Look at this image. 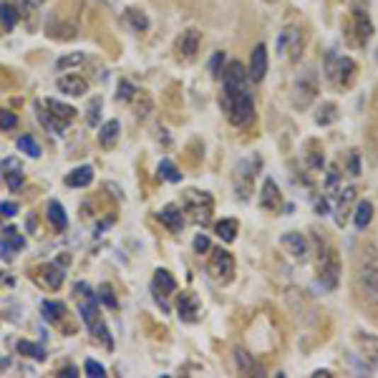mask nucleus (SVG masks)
I'll return each instance as SVG.
<instances>
[{"instance_id":"obj_1","label":"nucleus","mask_w":378,"mask_h":378,"mask_svg":"<svg viewBox=\"0 0 378 378\" xmlns=\"http://www.w3.org/2000/svg\"><path fill=\"white\" fill-rule=\"evenodd\" d=\"M247 71L240 61H229L222 71V93H219V106L232 126L242 129L255 121V101L247 91Z\"/></svg>"},{"instance_id":"obj_2","label":"nucleus","mask_w":378,"mask_h":378,"mask_svg":"<svg viewBox=\"0 0 378 378\" xmlns=\"http://www.w3.org/2000/svg\"><path fill=\"white\" fill-rule=\"evenodd\" d=\"M74 295L79 298V315H81V321H84V326L91 331V336L98 343H103L106 348H114L109 328H106V323H103L101 315H98V295H93V290L86 282H76Z\"/></svg>"},{"instance_id":"obj_3","label":"nucleus","mask_w":378,"mask_h":378,"mask_svg":"<svg viewBox=\"0 0 378 378\" xmlns=\"http://www.w3.org/2000/svg\"><path fill=\"white\" fill-rule=\"evenodd\" d=\"M323 71H326V79L331 81L336 88H350L355 81V74H358V66H355V61L350 56L328 51Z\"/></svg>"},{"instance_id":"obj_4","label":"nucleus","mask_w":378,"mask_h":378,"mask_svg":"<svg viewBox=\"0 0 378 378\" xmlns=\"http://www.w3.org/2000/svg\"><path fill=\"white\" fill-rule=\"evenodd\" d=\"M318 84H321V81H318L315 69L305 66V69L295 76V81H292V106H295V109H308L310 103L315 101V96H318Z\"/></svg>"},{"instance_id":"obj_5","label":"nucleus","mask_w":378,"mask_h":378,"mask_svg":"<svg viewBox=\"0 0 378 378\" xmlns=\"http://www.w3.org/2000/svg\"><path fill=\"white\" fill-rule=\"evenodd\" d=\"M373 35V21L368 16L366 8H358L355 6L348 16V23H345V38H348L350 46L355 48H363L371 40Z\"/></svg>"},{"instance_id":"obj_6","label":"nucleus","mask_w":378,"mask_h":378,"mask_svg":"<svg viewBox=\"0 0 378 378\" xmlns=\"http://www.w3.org/2000/svg\"><path fill=\"white\" fill-rule=\"evenodd\" d=\"M212 197L207 195V192H197V189H189L187 195L182 200V212L192 217V222L197 224H207L212 219Z\"/></svg>"},{"instance_id":"obj_7","label":"nucleus","mask_w":378,"mask_h":378,"mask_svg":"<svg viewBox=\"0 0 378 378\" xmlns=\"http://www.w3.org/2000/svg\"><path fill=\"white\" fill-rule=\"evenodd\" d=\"M260 166H263V161H260L258 154L247 156V159L237 161L235 166V189H237V197L240 200H247L252 192V184H255V174L260 172Z\"/></svg>"},{"instance_id":"obj_8","label":"nucleus","mask_w":378,"mask_h":378,"mask_svg":"<svg viewBox=\"0 0 378 378\" xmlns=\"http://www.w3.org/2000/svg\"><path fill=\"white\" fill-rule=\"evenodd\" d=\"M305 51V35L303 30L298 28V25H287V28L280 30V35H277V53H280V58L285 56L287 61H300V56H303Z\"/></svg>"},{"instance_id":"obj_9","label":"nucleus","mask_w":378,"mask_h":378,"mask_svg":"<svg viewBox=\"0 0 378 378\" xmlns=\"http://www.w3.org/2000/svg\"><path fill=\"white\" fill-rule=\"evenodd\" d=\"M340 280V260L336 252H326L321 255V268H318V282L323 290H336Z\"/></svg>"},{"instance_id":"obj_10","label":"nucleus","mask_w":378,"mask_h":378,"mask_svg":"<svg viewBox=\"0 0 378 378\" xmlns=\"http://www.w3.org/2000/svg\"><path fill=\"white\" fill-rule=\"evenodd\" d=\"M210 275L217 282H229L235 277V258H232L227 250H222V247L212 250V258H210Z\"/></svg>"},{"instance_id":"obj_11","label":"nucleus","mask_w":378,"mask_h":378,"mask_svg":"<svg viewBox=\"0 0 378 378\" xmlns=\"http://www.w3.org/2000/svg\"><path fill=\"white\" fill-rule=\"evenodd\" d=\"M174 290H177V280H174L172 273H169V270H156L154 280H151V292H154V300L161 305V310H164V313L169 310L166 298H169Z\"/></svg>"},{"instance_id":"obj_12","label":"nucleus","mask_w":378,"mask_h":378,"mask_svg":"<svg viewBox=\"0 0 378 378\" xmlns=\"http://www.w3.org/2000/svg\"><path fill=\"white\" fill-rule=\"evenodd\" d=\"M33 280L38 282L43 290L56 292V290H61L63 280H66V273H63L58 265L46 263V265H38V268L33 270Z\"/></svg>"},{"instance_id":"obj_13","label":"nucleus","mask_w":378,"mask_h":378,"mask_svg":"<svg viewBox=\"0 0 378 378\" xmlns=\"http://www.w3.org/2000/svg\"><path fill=\"white\" fill-rule=\"evenodd\" d=\"M177 313L182 323H197L202 315V303L192 290H184L177 295Z\"/></svg>"},{"instance_id":"obj_14","label":"nucleus","mask_w":378,"mask_h":378,"mask_svg":"<svg viewBox=\"0 0 378 378\" xmlns=\"http://www.w3.org/2000/svg\"><path fill=\"white\" fill-rule=\"evenodd\" d=\"M260 210H265V212H270V214H277L282 210L280 189H277V184L273 182L270 177L263 182V192H260Z\"/></svg>"},{"instance_id":"obj_15","label":"nucleus","mask_w":378,"mask_h":378,"mask_svg":"<svg viewBox=\"0 0 378 378\" xmlns=\"http://www.w3.org/2000/svg\"><path fill=\"white\" fill-rule=\"evenodd\" d=\"M38 109H43L48 116H53L56 121H61V124L66 126V129H69V124L76 119V114H79V111H76L74 106L56 101V98H46V101H40V103H38Z\"/></svg>"},{"instance_id":"obj_16","label":"nucleus","mask_w":378,"mask_h":378,"mask_svg":"<svg viewBox=\"0 0 378 378\" xmlns=\"http://www.w3.org/2000/svg\"><path fill=\"white\" fill-rule=\"evenodd\" d=\"M280 245L285 247L292 260H298V263L308 260V240H305L303 232H285L280 237Z\"/></svg>"},{"instance_id":"obj_17","label":"nucleus","mask_w":378,"mask_h":378,"mask_svg":"<svg viewBox=\"0 0 378 378\" xmlns=\"http://www.w3.org/2000/svg\"><path fill=\"white\" fill-rule=\"evenodd\" d=\"M268 66H270V58H268V48H265V43H258L255 46V51H252L250 56V69H247V76H250V81H263L265 76H268Z\"/></svg>"},{"instance_id":"obj_18","label":"nucleus","mask_w":378,"mask_h":378,"mask_svg":"<svg viewBox=\"0 0 378 378\" xmlns=\"http://www.w3.org/2000/svg\"><path fill=\"white\" fill-rule=\"evenodd\" d=\"M25 247V237L18 232L16 227H6L3 229V235H0V255L6 260L16 258L18 250H23Z\"/></svg>"},{"instance_id":"obj_19","label":"nucleus","mask_w":378,"mask_h":378,"mask_svg":"<svg viewBox=\"0 0 378 378\" xmlns=\"http://www.w3.org/2000/svg\"><path fill=\"white\" fill-rule=\"evenodd\" d=\"M58 91L66 96H84L88 93V81L79 74H66L58 79Z\"/></svg>"},{"instance_id":"obj_20","label":"nucleus","mask_w":378,"mask_h":378,"mask_svg":"<svg viewBox=\"0 0 378 378\" xmlns=\"http://www.w3.org/2000/svg\"><path fill=\"white\" fill-rule=\"evenodd\" d=\"M358 280H361L366 298L378 305V268L376 265H363L361 273H358Z\"/></svg>"},{"instance_id":"obj_21","label":"nucleus","mask_w":378,"mask_h":378,"mask_svg":"<svg viewBox=\"0 0 378 378\" xmlns=\"http://www.w3.org/2000/svg\"><path fill=\"white\" fill-rule=\"evenodd\" d=\"M0 169H3V179H6L11 192H18V189L23 187V166H21V161L13 159V156L11 159H3Z\"/></svg>"},{"instance_id":"obj_22","label":"nucleus","mask_w":378,"mask_h":378,"mask_svg":"<svg viewBox=\"0 0 378 378\" xmlns=\"http://www.w3.org/2000/svg\"><path fill=\"white\" fill-rule=\"evenodd\" d=\"M200 43H202V33L197 28H187L177 40V51L179 56L184 58H195L197 51H200Z\"/></svg>"},{"instance_id":"obj_23","label":"nucleus","mask_w":378,"mask_h":378,"mask_svg":"<svg viewBox=\"0 0 378 378\" xmlns=\"http://www.w3.org/2000/svg\"><path fill=\"white\" fill-rule=\"evenodd\" d=\"M156 219H159L164 227H169V232H182L184 227V212H182V207L177 205H166L164 210H161L159 214H156Z\"/></svg>"},{"instance_id":"obj_24","label":"nucleus","mask_w":378,"mask_h":378,"mask_svg":"<svg viewBox=\"0 0 378 378\" xmlns=\"http://www.w3.org/2000/svg\"><path fill=\"white\" fill-rule=\"evenodd\" d=\"M235 363H237V371H240L242 376H260V373L265 371L263 363L242 348H235Z\"/></svg>"},{"instance_id":"obj_25","label":"nucleus","mask_w":378,"mask_h":378,"mask_svg":"<svg viewBox=\"0 0 378 378\" xmlns=\"http://www.w3.org/2000/svg\"><path fill=\"white\" fill-rule=\"evenodd\" d=\"M355 343L361 348L363 358L371 361V366H378V338L371 333H355Z\"/></svg>"},{"instance_id":"obj_26","label":"nucleus","mask_w":378,"mask_h":378,"mask_svg":"<svg viewBox=\"0 0 378 378\" xmlns=\"http://www.w3.org/2000/svg\"><path fill=\"white\" fill-rule=\"evenodd\" d=\"M40 310H43V318H46L51 326H61L66 321V305L56 303V300H43L40 303Z\"/></svg>"},{"instance_id":"obj_27","label":"nucleus","mask_w":378,"mask_h":378,"mask_svg":"<svg viewBox=\"0 0 378 378\" xmlns=\"http://www.w3.org/2000/svg\"><path fill=\"white\" fill-rule=\"evenodd\" d=\"M93 182V169L91 166H76L74 172L66 177V187L71 189H84Z\"/></svg>"},{"instance_id":"obj_28","label":"nucleus","mask_w":378,"mask_h":378,"mask_svg":"<svg viewBox=\"0 0 378 378\" xmlns=\"http://www.w3.org/2000/svg\"><path fill=\"white\" fill-rule=\"evenodd\" d=\"M46 214H48V222L53 224V229H56V232H63V229L69 227V217H66V210H63L61 202H56V200L48 202Z\"/></svg>"},{"instance_id":"obj_29","label":"nucleus","mask_w":378,"mask_h":378,"mask_svg":"<svg viewBox=\"0 0 378 378\" xmlns=\"http://www.w3.org/2000/svg\"><path fill=\"white\" fill-rule=\"evenodd\" d=\"M121 134V124L116 119L106 121V124L101 126V132H98V144H101L103 149H111L116 144V139H119Z\"/></svg>"},{"instance_id":"obj_30","label":"nucleus","mask_w":378,"mask_h":378,"mask_svg":"<svg viewBox=\"0 0 378 378\" xmlns=\"http://www.w3.org/2000/svg\"><path fill=\"white\" fill-rule=\"evenodd\" d=\"M21 21V11H18L13 3H0V28L6 30V33H11L13 28H16V23Z\"/></svg>"},{"instance_id":"obj_31","label":"nucleus","mask_w":378,"mask_h":378,"mask_svg":"<svg viewBox=\"0 0 378 378\" xmlns=\"http://www.w3.org/2000/svg\"><path fill=\"white\" fill-rule=\"evenodd\" d=\"M371 219H373V205L368 200L358 202V205H355V210H353L355 229H366L368 224H371Z\"/></svg>"},{"instance_id":"obj_32","label":"nucleus","mask_w":378,"mask_h":378,"mask_svg":"<svg viewBox=\"0 0 378 378\" xmlns=\"http://www.w3.org/2000/svg\"><path fill=\"white\" fill-rule=\"evenodd\" d=\"M214 232H217L219 240L232 242L237 237V232H240V224H237V219H219V222L214 224Z\"/></svg>"},{"instance_id":"obj_33","label":"nucleus","mask_w":378,"mask_h":378,"mask_svg":"<svg viewBox=\"0 0 378 378\" xmlns=\"http://www.w3.org/2000/svg\"><path fill=\"white\" fill-rule=\"evenodd\" d=\"M18 353L28 355L33 361H46V348L38 343H30V340H18Z\"/></svg>"},{"instance_id":"obj_34","label":"nucleus","mask_w":378,"mask_h":378,"mask_svg":"<svg viewBox=\"0 0 378 378\" xmlns=\"http://www.w3.org/2000/svg\"><path fill=\"white\" fill-rule=\"evenodd\" d=\"M315 121H318L321 126H331L333 121H338V106H336L333 101H323V106L318 109Z\"/></svg>"},{"instance_id":"obj_35","label":"nucleus","mask_w":378,"mask_h":378,"mask_svg":"<svg viewBox=\"0 0 378 378\" xmlns=\"http://www.w3.org/2000/svg\"><path fill=\"white\" fill-rule=\"evenodd\" d=\"M18 149L23 151V154H28V156H33V159H38L40 154H43V151H40V147H38V142H35L33 137H30V134H23V137L18 139Z\"/></svg>"},{"instance_id":"obj_36","label":"nucleus","mask_w":378,"mask_h":378,"mask_svg":"<svg viewBox=\"0 0 378 378\" xmlns=\"http://www.w3.org/2000/svg\"><path fill=\"white\" fill-rule=\"evenodd\" d=\"M159 177L166 179V182H172V184L182 182V172H179L177 166H174L169 159H161V164H159Z\"/></svg>"},{"instance_id":"obj_37","label":"nucleus","mask_w":378,"mask_h":378,"mask_svg":"<svg viewBox=\"0 0 378 378\" xmlns=\"http://www.w3.org/2000/svg\"><path fill=\"white\" fill-rule=\"evenodd\" d=\"M126 21H129V23H132V28L139 30V33H144V30L149 28V18L144 16L142 11H134V8H129V11H126Z\"/></svg>"},{"instance_id":"obj_38","label":"nucleus","mask_w":378,"mask_h":378,"mask_svg":"<svg viewBox=\"0 0 378 378\" xmlns=\"http://www.w3.org/2000/svg\"><path fill=\"white\" fill-rule=\"evenodd\" d=\"M98 300H101L106 308H111V310H116L119 308V300H116V295H114V287L109 285V282H103L101 287H98Z\"/></svg>"},{"instance_id":"obj_39","label":"nucleus","mask_w":378,"mask_h":378,"mask_svg":"<svg viewBox=\"0 0 378 378\" xmlns=\"http://www.w3.org/2000/svg\"><path fill=\"white\" fill-rule=\"evenodd\" d=\"M38 119H40V124H43V126H48V129H51L53 134H63V132H66V126H63L61 121H56V119H53V116H48L43 109H38Z\"/></svg>"},{"instance_id":"obj_40","label":"nucleus","mask_w":378,"mask_h":378,"mask_svg":"<svg viewBox=\"0 0 378 378\" xmlns=\"http://www.w3.org/2000/svg\"><path fill=\"white\" fill-rule=\"evenodd\" d=\"M16 126H18V116L13 114V111H8V109L0 111V132H11Z\"/></svg>"},{"instance_id":"obj_41","label":"nucleus","mask_w":378,"mask_h":378,"mask_svg":"<svg viewBox=\"0 0 378 378\" xmlns=\"http://www.w3.org/2000/svg\"><path fill=\"white\" fill-rule=\"evenodd\" d=\"M210 69H212L214 79H222V71H224V51H217L210 61Z\"/></svg>"},{"instance_id":"obj_42","label":"nucleus","mask_w":378,"mask_h":378,"mask_svg":"<svg viewBox=\"0 0 378 378\" xmlns=\"http://www.w3.org/2000/svg\"><path fill=\"white\" fill-rule=\"evenodd\" d=\"M84 371H86V376H91V378H103V376H106V368H103L98 361H91V358L84 363Z\"/></svg>"},{"instance_id":"obj_43","label":"nucleus","mask_w":378,"mask_h":378,"mask_svg":"<svg viewBox=\"0 0 378 378\" xmlns=\"http://www.w3.org/2000/svg\"><path fill=\"white\" fill-rule=\"evenodd\" d=\"M76 63H84V53H71V56H63L56 61V69L63 71V69H69V66H76Z\"/></svg>"},{"instance_id":"obj_44","label":"nucleus","mask_w":378,"mask_h":378,"mask_svg":"<svg viewBox=\"0 0 378 378\" xmlns=\"http://www.w3.org/2000/svg\"><path fill=\"white\" fill-rule=\"evenodd\" d=\"M134 93H139V91L132 86V84H129V81H119V93H116V98H119V101H132Z\"/></svg>"},{"instance_id":"obj_45","label":"nucleus","mask_w":378,"mask_h":378,"mask_svg":"<svg viewBox=\"0 0 378 378\" xmlns=\"http://www.w3.org/2000/svg\"><path fill=\"white\" fill-rule=\"evenodd\" d=\"M98 109H101V98H93L91 106H88V124L91 126L98 124Z\"/></svg>"},{"instance_id":"obj_46","label":"nucleus","mask_w":378,"mask_h":378,"mask_svg":"<svg viewBox=\"0 0 378 378\" xmlns=\"http://www.w3.org/2000/svg\"><path fill=\"white\" fill-rule=\"evenodd\" d=\"M210 247H212V245H210V237H207V235H197L195 237V252H197V255L207 252Z\"/></svg>"},{"instance_id":"obj_47","label":"nucleus","mask_w":378,"mask_h":378,"mask_svg":"<svg viewBox=\"0 0 378 378\" xmlns=\"http://www.w3.org/2000/svg\"><path fill=\"white\" fill-rule=\"evenodd\" d=\"M0 214H3V217H16L18 205L16 202H0Z\"/></svg>"},{"instance_id":"obj_48","label":"nucleus","mask_w":378,"mask_h":378,"mask_svg":"<svg viewBox=\"0 0 378 378\" xmlns=\"http://www.w3.org/2000/svg\"><path fill=\"white\" fill-rule=\"evenodd\" d=\"M350 174H353V177L361 174V169H358V151H350Z\"/></svg>"},{"instance_id":"obj_49","label":"nucleus","mask_w":378,"mask_h":378,"mask_svg":"<svg viewBox=\"0 0 378 378\" xmlns=\"http://www.w3.org/2000/svg\"><path fill=\"white\" fill-rule=\"evenodd\" d=\"M58 376L76 378V376H79V368H74V366H66V368H61V371H58Z\"/></svg>"},{"instance_id":"obj_50","label":"nucleus","mask_w":378,"mask_h":378,"mask_svg":"<svg viewBox=\"0 0 378 378\" xmlns=\"http://www.w3.org/2000/svg\"><path fill=\"white\" fill-rule=\"evenodd\" d=\"M30 6H40V3H46V0H28Z\"/></svg>"},{"instance_id":"obj_51","label":"nucleus","mask_w":378,"mask_h":378,"mask_svg":"<svg viewBox=\"0 0 378 378\" xmlns=\"http://www.w3.org/2000/svg\"><path fill=\"white\" fill-rule=\"evenodd\" d=\"M376 61H378V51H376Z\"/></svg>"}]
</instances>
